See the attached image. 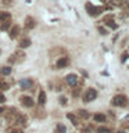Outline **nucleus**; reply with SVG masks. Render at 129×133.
Listing matches in <instances>:
<instances>
[{
    "mask_svg": "<svg viewBox=\"0 0 129 133\" xmlns=\"http://www.w3.org/2000/svg\"><path fill=\"white\" fill-rule=\"evenodd\" d=\"M37 101H39L40 105H43V104L46 103V91H43V90L39 91V97H37Z\"/></svg>",
    "mask_w": 129,
    "mask_h": 133,
    "instance_id": "12",
    "label": "nucleus"
},
{
    "mask_svg": "<svg viewBox=\"0 0 129 133\" xmlns=\"http://www.w3.org/2000/svg\"><path fill=\"white\" fill-rule=\"evenodd\" d=\"M117 133H125L124 130H119V132H117Z\"/></svg>",
    "mask_w": 129,
    "mask_h": 133,
    "instance_id": "30",
    "label": "nucleus"
},
{
    "mask_svg": "<svg viewBox=\"0 0 129 133\" xmlns=\"http://www.w3.org/2000/svg\"><path fill=\"white\" fill-rule=\"evenodd\" d=\"M126 103H128V98H126V96H124V94H117L115 97L112 98V104L117 107H125Z\"/></svg>",
    "mask_w": 129,
    "mask_h": 133,
    "instance_id": "1",
    "label": "nucleus"
},
{
    "mask_svg": "<svg viewBox=\"0 0 129 133\" xmlns=\"http://www.w3.org/2000/svg\"><path fill=\"white\" fill-rule=\"evenodd\" d=\"M10 133H24L22 130H20V129H14L12 132H10Z\"/></svg>",
    "mask_w": 129,
    "mask_h": 133,
    "instance_id": "28",
    "label": "nucleus"
},
{
    "mask_svg": "<svg viewBox=\"0 0 129 133\" xmlns=\"http://www.w3.org/2000/svg\"><path fill=\"white\" fill-rule=\"evenodd\" d=\"M78 115L81 116V118H83V119H87V118L90 116L89 112H87L86 110H79V111H78Z\"/></svg>",
    "mask_w": 129,
    "mask_h": 133,
    "instance_id": "17",
    "label": "nucleus"
},
{
    "mask_svg": "<svg viewBox=\"0 0 129 133\" xmlns=\"http://www.w3.org/2000/svg\"><path fill=\"white\" fill-rule=\"evenodd\" d=\"M0 89H2V83H0Z\"/></svg>",
    "mask_w": 129,
    "mask_h": 133,
    "instance_id": "31",
    "label": "nucleus"
},
{
    "mask_svg": "<svg viewBox=\"0 0 129 133\" xmlns=\"http://www.w3.org/2000/svg\"><path fill=\"white\" fill-rule=\"evenodd\" d=\"M10 21H6V22H2L0 24V29H2V31H7L8 28H10Z\"/></svg>",
    "mask_w": 129,
    "mask_h": 133,
    "instance_id": "20",
    "label": "nucleus"
},
{
    "mask_svg": "<svg viewBox=\"0 0 129 133\" xmlns=\"http://www.w3.org/2000/svg\"><path fill=\"white\" fill-rule=\"evenodd\" d=\"M79 93H81V89H78V87H76V89H75V90L72 91V94H74V96H78Z\"/></svg>",
    "mask_w": 129,
    "mask_h": 133,
    "instance_id": "25",
    "label": "nucleus"
},
{
    "mask_svg": "<svg viewBox=\"0 0 129 133\" xmlns=\"http://www.w3.org/2000/svg\"><path fill=\"white\" fill-rule=\"evenodd\" d=\"M129 57V54L128 53H124L122 54V57H121V61H122V62H125V61H126V58Z\"/></svg>",
    "mask_w": 129,
    "mask_h": 133,
    "instance_id": "23",
    "label": "nucleus"
},
{
    "mask_svg": "<svg viewBox=\"0 0 129 133\" xmlns=\"http://www.w3.org/2000/svg\"><path fill=\"white\" fill-rule=\"evenodd\" d=\"M11 19V14L7 11H2L0 12V22H6V21H10Z\"/></svg>",
    "mask_w": 129,
    "mask_h": 133,
    "instance_id": "10",
    "label": "nucleus"
},
{
    "mask_svg": "<svg viewBox=\"0 0 129 133\" xmlns=\"http://www.w3.org/2000/svg\"><path fill=\"white\" fill-rule=\"evenodd\" d=\"M0 74H3V75H10L11 74V66H3V68H0Z\"/></svg>",
    "mask_w": 129,
    "mask_h": 133,
    "instance_id": "18",
    "label": "nucleus"
},
{
    "mask_svg": "<svg viewBox=\"0 0 129 133\" xmlns=\"http://www.w3.org/2000/svg\"><path fill=\"white\" fill-rule=\"evenodd\" d=\"M86 10H87V12H89V15L97 17V15L101 14L103 8H101V7H94L92 3H87V4H86Z\"/></svg>",
    "mask_w": 129,
    "mask_h": 133,
    "instance_id": "2",
    "label": "nucleus"
},
{
    "mask_svg": "<svg viewBox=\"0 0 129 133\" xmlns=\"http://www.w3.org/2000/svg\"><path fill=\"white\" fill-rule=\"evenodd\" d=\"M99 32L101 33V35H106V33H107V32H106V29H104V28H99Z\"/></svg>",
    "mask_w": 129,
    "mask_h": 133,
    "instance_id": "27",
    "label": "nucleus"
},
{
    "mask_svg": "<svg viewBox=\"0 0 129 133\" xmlns=\"http://www.w3.org/2000/svg\"><path fill=\"white\" fill-rule=\"evenodd\" d=\"M27 121H28V118H27V115H17V118H15V122L17 123H21V125H25L27 123Z\"/></svg>",
    "mask_w": 129,
    "mask_h": 133,
    "instance_id": "11",
    "label": "nucleus"
},
{
    "mask_svg": "<svg viewBox=\"0 0 129 133\" xmlns=\"http://www.w3.org/2000/svg\"><path fill=\"white\" fill-rule=\"evenodd\" d=\"M3 111H4V107H0V114H2Z\"/></svg>",
    "mask_w": 129,
    "mask_h": 133,
    "instance_id": "29",
    "label": "nucleus"
},
{
    "mask_svg": "<svg viewBox=\"0 0 129 133\" xmlns=\"http://www.w3.org/2000/svg\"><path fill=\"white\" fill-rule=\"evenodd\" d=\"M97 133H111V130L108 128H106V126H100V128H97V130H96Z\"/></svg>",
    "mask_w": 129,
    "mask_h": 133,
    "instance_id": "21",
    "label": "nucleus"
},
{
    "mask_svg": "<svg viewBox=\"0 0 129 133\" xmlns=\"http://www.w3.org/2000/svg\"><path fill=\"white\" fill-rule=\"evenodd\" d=\"M69 65V58L68 57H61L58 58L57 62H56V66L57 68H65V66Z\"/></svg>",
    "mask_w": 129,
    "mask_h": 133,
    "instance_id": "6",
    "label": "nucleus"
},
{
    "mask_svg": "<svg viewBox=\"0 0 129 133\" xmlns=\"http://www.w3.org/2000/svg\"><path fill=\"white\" fill-rule=\"evenodd\" d=\"M104 22H106V25H108L111 29H117V24H114V21H112L111 17H108V18L104 19Z\"/></svg>",
    "mask_w": 129,
    "mask_h": 133,
    "instance_id": "14",
    "label": "nucleus"
},
{
    "mask_svg": "<svg viewBox=\"0 0 129 133\" xmlns=\"http://www.w3.org/2000/svg\"><path fill=\"white\" fill-rule=\"evenodd\" d=\"M67 118H68L74 125H78V118H76V116H75L74 114H71V112H69V114H67Z\"/></svg>",
    "mask_w": 129,
    "mask_h": 133,
    "instance_id": "19",
    "label": "nucleus"
},
{
    "mask_svg": "<svg viewBox=\"0 0 129 133\" xmlns=\"http://www.w3.org/2000/svg\"><path fill=\"white\" fill-rule=\"evenodd\" d=\"M18 46H20L21 49H27V47H29V46H31V40H29V39H22V40L20 42Z\"/></svg>",
    "mask_w": 129,
    "mask_h": 133,
    "instance_id": "15",
    "label": "nucleus"
},
{
    "mask_svg": "<svg viewBox=\"0 0 129 133\" xmlns=\"http://www.w3.org/2000/svg\"><path fill=\"white\" fill-rule=\"evenodd\" d=\"M20 101H21V104H22L24 107H27V108L33 107V100L29 97V96H21V97H20Z\"/></svg>",
    "mask_w": 129,
    "mask_h": 133,
    "instance_id": "5",
    "label": "nucleus"
},
{
    "mask_svg": "<svg viewBox=\"0 0 129 133\" xmlns=\"http://www.w3.org/2000/svg\"><path fill=\"white\" fill-rule=\"evenodd\" d=\"M56 132L57 133H67V128L62 123H58L57 126H56Z\"/></svg>",
    "mask_w": 129,
    "mask_h": 133,
    "instance_id": "16",
    "label": "nucleus"
},
{
    "mask_svg": "<svg viewBox=\"0 0 129 133\" xmlns=\"http://www.w3.org/2000/svg\"><path fill=\"white\" fill-rule=\"evenodd\" d=\"M35 25H36V21L33 19L32 17H27V18H25V28L27 29H33Z\"/></svg>",
    "mask_w": 129,
    "mask_h": 133,
    "instance_id": "8",
    "label": "nucleus"
},
{
    "mask_svg": "<svg viewBox=\"0 0 129 133\" xmlns=\"http://www.w3.org/2000/svg\"><path fill=\"white\" fill-rule=\"evenodd\" d=\"M93 119H94V122H106V115L104 114H96L93 116Z\"/></svg>",
    "mask_w": 129,
    "mask_h": 133,
    "instance_id": "13",
    "label": "nucleus"
},
{
    "mask_svg": "<svg viewBox=\"0 0 129 133\" xmlns=\"http://www.w3.org/2000/svg\"><path fill=\"white\" fill-rule=\"evenodd\" d=\"M96 97H97V91H96L94 89H87L85 91V96H83V101L89 103V101H93V100H96Z\"/></svg>",
    "mask_w": 129,
    "mask_h": 133,
    "instance_id": "3",
    "label": "nucleus"
},
{
    "mask_svg": "<svg viewBox=\"0 0 129 133\" xmlns=\"http://www.w3.org/2000/svg\"><path fill=\"white\" fill-rule=\"evenodd\" d=\"M15 56H18V57H21V58H22V57L25 56V54H21V53H15ZM8 61H10V62H14V61H15V57H10V60H8Z\"/></svg>",
    "mask_w": 129,
    "mask_h": 133,
    "instance_id": "22",
    "label": "nucleus"
},
{
    "mask_svg": "<svg viewBox=\"0 0 129 133\" xmlns=\"http://www.w3.org/2000/svg\"><path fill=\"white\" fill-rule=\"evenodd\" d=\"M6 101V97H4V94H0V104H3Z\"/></svg>",
    "mask_w": 129,
    "mask_h": 133,
    "instance_id": "26",
    "label": "nucleus"
},
{
    "mask_svg": "<svg viewBox=\"0 0 129 133\" xmlns=\"http://www.w3.org/2000/svg\"><path fill=\"white\" fill-rule=\"evenodd\" d=\"M58 100H60V104H61V105H65V104H67V98H65V97H60Z\"/></svg>",
    "mask_w": 129,
    "mask_h": 133,
    "instance_id": "24",
    "label": "nucleus"
},
{
    "mask_svg": "<svg viewBox=\"0 0 129 133\" xmlns=\"http://www.w3.org/2000/svg\"><path fill=\"white\" fill-rule=\"evenodd\" d=\"M65 81H67V83H68L69 86H75L78 83V76L75 74H69V75H67Z\"/></svg>",
    "mask_w": 129,
    "mask_h": 133,
    "instance_id": "7",
    "label": "nucleus"
},
{
    "mask_svg": "<svg viewBox=\"0 0 129 133\" xmlns=\"http://www.w3.org/2000/svg\"><path fill=\"white\" fill-rule=\"evenodd\" d=\"M18 33H20V26L18 25H14V26L10 29V37L11 39H15V37L18 36Z\"/></svg>",
    "mask_w": 129,
    "mask_h": 133,
    "instance_id": "9",
    "label": "nucleus"
},
{
    "mask_svg": "<svg viewBox=\"0 0 129 133\" xmlns=\"http://www.w3.org/2000/svg\"><path fill=\"white\" fill-rule=\"evenodd\" d=\"M20 86H21V89L22 90H29V89H32V86H33V81L32 79H22V81H20Z\"/></svg>",
    "mask_w": 129,
    "mask_h": 133,
    "instance_id": "4",
    "label": "nucleus"
}]
</instances>
